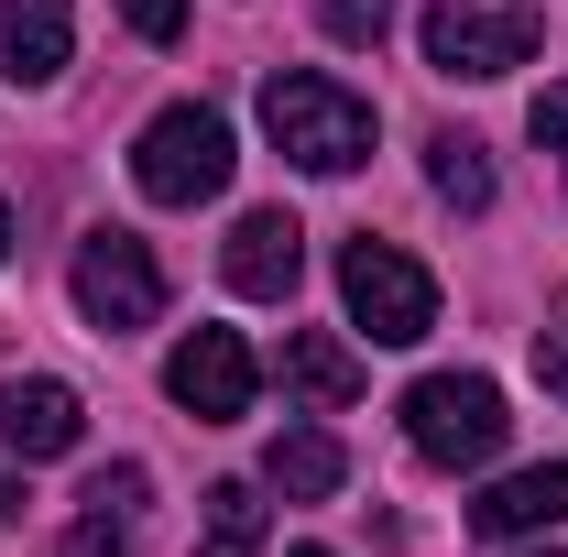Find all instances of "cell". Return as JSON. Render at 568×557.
<instances>
[{
    "instance_id": "1",
    "label": "cell",
    "mask_w": 568,
    "mask_h": 557,
    "mask_svg": "<svg viewBox=\"0 0 568 557\" xmlns=\"http://www.w3.org/2000/svg\"><path fill=\"white\" fill-rule=\"evenodd\" d=\"M263 132L306 175H351V164H372V99L339 88V77H317V67H274L263 77Z\"/></svg>"
},
{
    "instance_id": "2",
    "label": "cell",
    "mask_w": 568,
    "mask_h": 557,
    "mask_svg": "<svg viewBox=\"0 0 568 557\" xmlns=\"http://www.w3.org/2000/svg\"><path fill=\"white\" fill-rule=\"evenodd\" d=\"M132 186L153 198V209H197V198H219V186H230V121L197 110V99L153 110L142 142H132Z\"/></svg>"
},
{
    "instance_id": "3",
    "label": "cell",
    "mask_w": 568,
    "mask_h": 557,
    "mask_svg": "<svg viewBox=\"0 0 568 557\" xmlns=\"http://www.w3.org/2000/svg\"><path fill=\"white\" fill-rule=\"evenodd\" d=\"M503 383H481V372H426L416 394H405V448H416L426 470H481L503 448Z\"/></svg>"
},
{
    "instance_id": "4",
    "label": "cell",
    "mask_w": 568,
    "mask_h": 557,
    "mask_svg": "<svg viewBox=\"0 0 568 557\" xmlns=\"http://www.w3.org/2000/svg\"><path fill=\"white\" fill-rule=\"evenodd\" d=\"M339 295H351V328H372V350H416L426 328H437V284H426V263L394 252V241H372V230L339 252Z\"/></svg>"
},
{
    "instance_id": "5",
    "label": "cell",
    "mask_w": 568,
    "mask_h": 557,
    "mask_svg": "<svg viewBox=\"0 0 568 557\" xmlns=\"http://www.w3.org/2000/svg\"><path fill=\"white\" fill-rule=\"evenodd\" d=\"M67 284H77V317H88L99 340H132V328L164 317V263L142 252L132 230H88L77 263H67Z\"/></svg>"
},
{
    "instance_id": "6",
    "label": "cell",
    "mask_w": 568,
    "mask_h": 557,
    "mask_svg": "<svg viewBox=\"0 0 568 557\" xmlns=\"http://www.w3.org/2000/svg\"><path fill=\"white\" fill-rule=\"evenodd\" d=\"M525 55H536V11L525 0H437L426 11V67L437 77L481 88V77H514Z\"/></svg>"
},
{
    "instance_id": "7",
    "label": "cell",
    "mask_w": 568,
    "mask_h": 557,
    "mask_svg": "<svg viewBox=\"0 0 568 557\" xmlns=\"http://www.w3.org/2000/svg\"><path fill=\"white\" fill-rule=\"evenodd\" d=\"M252 350H241V328H186L175 340V361H164V394L186 405L197 426H230V416H252Z\"/></svg>"
},
{
    "instance_id": "8",
    "label": "cell",
    "mask_w": 568,
    "mask_h": 557,
    "mask_svg": "<svg viewBox=\"0 0 568 557\" xmlns=\"http://www.w3.org/2000/svg\"><path fill=\"white\" fill-rule=\"evenodd\" d=\"M219 274H230V295H252V306H284L295 274H306V230H295V209H252L241 230H230Z\"/></svg>"
},
{
    "instance_id": "9",
    "label": "cell",
    "mask_w": 568,
    "mask_h": 557,
    "mask_svg": "<svg viewBox=\"0 0 568 557\" xmlns=\"http://www.w3.org/2000/svg\"><path fill=\"white\" fill-rule=\"evenodd\" d=\"M77 437H88L77 383H0V448H22V459H67Z\"/></svg>"
},
{
    "instance_id": "10",
    "label": "cell",
    "mask_w": 568,
    "mask_h": 557,
    "mask_svg": "<svg viewBox=\"0 0 568 557\" xmlns=\"http://www.w3.org/2000/svg\"><path fill=\"white\" fill-rule=\"evenodd\" d=\"M142 470L132 459H121V470H99V482H88V514H77L67 525V547L55 557H142Z\"/></svg>"
},
{
    "instance_id": "11",
    "label": "cell",
    "mask_w": 568,
    "mask_h": 557,
    "mask_svg": "<svg viewBox=\"0 0 568 557\" xmlns=\"http://www.w3.org/2000/svg\"><path fill=\"white\" fill-rule=\"evenodd\" d=\"M67 44H77L67 0H0V77L11 88H44V77L67 67Z\"/></svg>"
},
{
    "instance_id": "12",
    "label": "cell",
    "mask_w": 568,
    "mask_h": 557,
    "mask_svg": "<svg viewBox=\"0 0 568 557\" xmlns=\"http://www.w3.org/2000/svg\"><path fill=\"white\" fill-rule=\"evenodd\" d=\"M470 525H481V536H547V525H568V459L493 482L481 503H470Z\"/></svg>"
},
{
    "instance_id": "13",
    "label": "cell",
    "mask_w": 568,
    "mask_h": 557,
    "mask_svg": "<svg viewBox=\"0 0 568 557\" xmlns=\"http://www.w3.org/2000/svg\"><path fill=\"white\" fill-rule=\"evenodd\" d=\"M263 482H274L284 503H328V492L351 482V459H339V437H328V426H284L274 448H263Z\"/></svg>"
},
{
    "instance_id": "14",
    "label": "cell",
    "mask_w": 568,
    "mask_h": 557,
    "mask_svg": "<svg viewBox=\"0 0 568 557\" xmlns=\"http://www.w3.org/2000/svg\"><path fill=\"white\" fill-rule=\"evenodd\" d=\"M284 383H295L306 405H351L361 394V350L328 340V328H295V340H284Z\"/></svg>"
},
{
    "instance_id": "15",
    "label": "cell",
    "mask_w": 568,
    "mask_h": 557,
    "mask_svg": "<svg viewBox=\"0 0 568 557\" xmlns=\"http://www.w3.org/2000/svg\"><path fill=\"white\" fill-rule=\"evenodd\" d=\"M197 557H263V492L252 482H219L197 503Z\"/></svg>"
},
{
    "instance_id": "16",
    "label": "cell",
    "mask_w": 568,
    "mask_h": 557,
    "mask_svg": "<svg viewBox=\"0 0 568 557\" xmlns=\"http://www.w3.org/2000/svg\"><path fill=\"white\" fill-rule=\"evenodd\" d=\"M426 186H437L448 209H493V153H481L470 132H437L426 142Z\"/></svg>"
},
{
    "instance_id": "17",
    "label": "cell",
    "mask_w": 568,
    "mask_h": 557,
    "mask_svg": "<svg viewBox=\"0 0 568 557\" xmlns=\"http://www.w3.org/2000/svg\"><path fill=\"white\" fill-rule=\"evenodd\" d=\"M317 22H328V44H383L394 33V0H317Z\"/></svg>"
},
{
    "instance_id": "18",
    "label": "cell",
    "mask_w": 568,
    "mask_h": 557,
    "mask_svg": "<svg viewBox=\"0 0 568 557\" xmlns=\"http://www.w3.org/2000/svg\"><path fill=\"white\" fill-rule=\"evenodd\" d=\"M536 383H547V394L568 405V284L547 295V328H536Z\"/></svg>"
},
{
    "instance_id": "19",
    "label": "cell",
    "mask_w": 568,
    "mask_h": 557,
    "mask_svg": "<svg viewBox=\"0 0 568 557\" xmlns=\"http://www.w3.org/2000/svg\"><path fill=\"white\" fill-rule=\"evenodd\" d=\"M121 22H132L142 44H175L186 33V0H121Z\"/></svg>"
},
{
    "instance_id": "20",
    "label": "cell",
    "mask_w": 568,
    "mask_h": 557,
    "mask_svg": "<svg viewBox=\"0 0 568 557\" xmlns=\"http://www.w3.org/2000/svg\"><path fill=\"white\" fill-rule=\"evenodd\" d=\"M536 142L558 153V175H568V88H536Z\"/></svg>"
},
{
    "instance_id": "21",
    "label": "cell",
    "mask_w": 568,
    "mask_h": 557,
    "mask_svg": "<svg viewBox=\"0 0 568 557\" xmlns=\"http://www.w3.org/2000/svg\"><path fill=\"white\" fill-rule=\"evenodd\" d=\"M11 514H22V482H0V525H11Z\"/></svg>"
},
{
    "instance_id": "22",
    "label": "cell",
    "mask_w": 568,
    "mask_h": 557,
    "mask_svg": "<svg viewBox=\"0 0 568 557\" xmlns=\"http://www.w3.org/2000/svg\"><path fill=\"white\" fill-rule=\"evenodd\" d=\"M0 252H11V209H0Z\"/></svg>"
},
{
    "instance_id": "23",
    "label": "cell",
    "mask_w": 568,
    "mask_h": 557,
    "mask_svg": "<svg viewBox=\"0 0 568 557\" xmlns=\"http://www.w3.org/2000/svg\"><path fill=\"white\" fill-rule=\"evenodd\" d=\"M295 557H328V547H295Z\"/></svg>"
},
{
    "instance_id": "24",
    "label": "cell",
    "mask_w": 568,
    "mask_h": 557,
    "mask_svg": "<svg viewBox=\"0 0 568 557\" xmlns=\"http://www.w3.org/2000/svg\"><path fill=\"white\" fill-rule=\"evenodd\" d=\"M536 557H558V547H536Z\"/></svg>"
}]
</instances>
